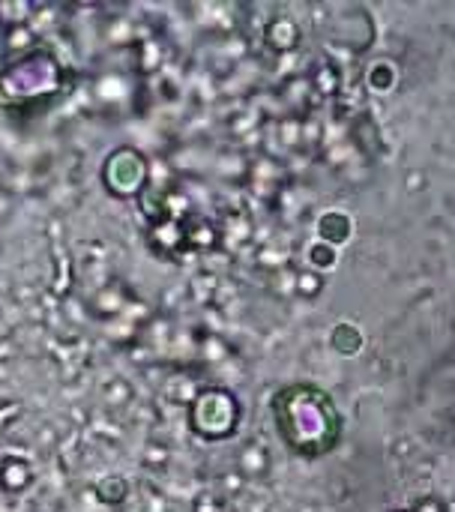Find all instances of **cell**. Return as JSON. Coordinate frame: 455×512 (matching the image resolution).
<instances>
[{"mask_svg":"<svg viewBox=\"0 0 455 512\" xmlns=\"http://www.w3.org/2000/svg\"><path fill=\"white\" fill-rule=\"evenodd\" d=\"M147 165L135 150H117L105 165V183L114 195H132L141 189Z\"/></svg>","mask_w":455,"mask_h":512,"instance_id":"6da1fadb","label":"cell"}]
</instances>
